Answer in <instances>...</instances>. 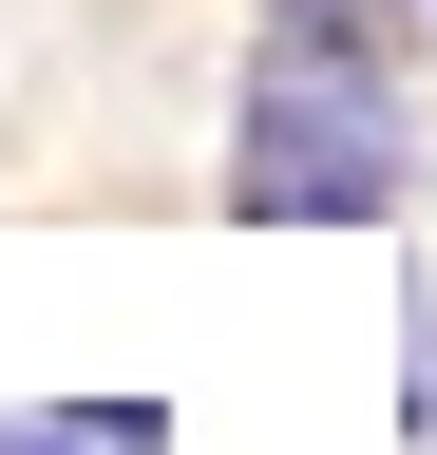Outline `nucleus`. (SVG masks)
Wrapping results in <instances>:
<instances>
[{
	"instance_id": "1",
	"label": "nucleus",
	"mask_w": 437,
	"mask_h": 455,
	"mask_svg": "<svg viewBox=\"0 0 437 455\" xmlns=\"http://www.w3.org/2000/svg\"><path fill=\"white\" fill-rule=\"evenodd\" d=\"M418 190V114L380 76V38H266L229 114V209L247 228H380Z\"/></svg>"
},
{
	"instance_id": "2",
	"label": "nucleus",
	"mask_w": 437,
	"mask_h": 455,
	"mask_svg": "<svg viewBox=\"0 0 437 455\" xmlns=\"http://www.w3.org/2000/svg\"><path fill=\"white\" fill-rule=\"evenodd\" d=\"M400 0H266V38H380Z\"/></svg>"
},
{
	"instance_id": "3",
	"label": "nucleus",
	"mask_w": 437,
	"mask_h": 455,
	"mask_svg": "<svg viewBox=\"0 0 437 455\" xmlns=\"http://www.w3.org/2000/svg\"><path fill=\"white\" fill-rule=\"evenodd\" d=\"M0 455H95V436H77V418H20V436H0Z\"/></svg>"
}]
</instances>
